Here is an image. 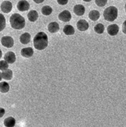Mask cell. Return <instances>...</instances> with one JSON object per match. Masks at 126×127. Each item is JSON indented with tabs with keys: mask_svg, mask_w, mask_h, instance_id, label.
I'll return each instance as SVG.
<instances>
[{
	"mask_svg": "<svg viewBox=\"0 0 126 127\" xmlns=\"http://www.w3.org/2000/svg\"><path fill=\"white\" fill-rule=\"evenodd\" d=\"M9 89H10V86L8 83H7L6 82H2L0 83V91L2 93H7V92H8Z\"/></svg>",
	"mask_w": 126,
	"mask_h": 127,
	"instance_id": "cell-20",
	"label": "cell"
},
{
	"mask_svg": "<svg viewBox=\"0 0 126 127\" xmlns=\"http://www.w3.org/2000/svg\"><path fill=\"white\" fill-rule=\"evenodd\" d=\"M31 39L30 34L29 33H24L23 34H21L20 37V41L21 43L23 44H27L30 43Z\"/></svg>",
	"mask_w": 126,
	"mask_h": 127,
	"instance_id": "cell-13",
	"label": "cell"
},
{
	"mask_svg": "<svg viewBox=\"0 0 126 127\" xmlns=\"http://www.w3.org/2000/svg\"><path fill=\"white\" fill-rule=\"evenodd\" d=\"M4 125L6 127H13L15 125V120L14 117H7L5 120H4Z\"/></svg>",
	"mask_w": 126,
	"mask_h": 127,
	"instance_id": "cell-19",
	"label": "cell"
},
{
	"mask_svg": "<svg viewBox=\"0 0 126 127\" xmlns=\"http://www.w3.org/2000/svg\"><path fill=\"white\" fill-rule=\"evenodd\" d=\"M57 2L61 5H65L68 2V0H57Z\"/></svg>",
	"mask_w": 126,
	"mask_h": 127,
	"instance_id": "cell-26",
	"label": "cell"
},
{
	"mask_svg": "<svg viewBox=\"0 0 126 127\" xmlns=\"http://www.w3.org/2000/svg\"><path fill=\"white\" fill-rule=\"evenodd\" d=\"M27 18H28L29 21H31V22L36 21L37 20V18H38L37 11H35V10H31L30 12L28 13V15H27Z\"/></svg>",
	"mask_w": 126,
	"mask_h": 127,
	"instance_id": "cell-15",
	"label": "cell"
},
{
	"mask_svg": "<svg viewBox=\"0 0 126 127\" xmlns=\"http://www.w3.org/2000/svg\"><path fill=\"white\" fill-rule=\"evenodd\" d=\"M4 60H5L8 64H12L16 60V56L13 52H8L4 56Z\"/></svg>",
	"mask_w": 126,
	"mask_h": 127,
	"instance_id": "cell-6",
	"label": "cell"
},
{
	"mask_svg": "<svg viewBox=\"0 0 126 127\" xmlns=\"http://www.w3.org/2000/svg\"><path fill=\"white\" fill-rule=\"evenodd\" d=\"M10 24L13 29L21 30L25 26V20L21 15L15 13L10 17Z\"/></svg>",
	"mask_w": 126,
	"mask_h": 127,
	"instance_id": "cell-2",
	"label": "cell"
},
{
	"mask_svg": "<svg viewBox=\"0 0 126 127\" xmlns=\"http://www.w3.org/2000/svg\"><path fill=\"white\" fill-rule=\"evenodd\" d=\"M74 12L77 16H81L85 12V8L82 5H76L74 7Z\"/></svg>",
	"mask_w": 126,
	"mask_h": 127,
	"instance_id": "cell-12",
	"label": "cell"
},
{
	"mask_svg": "<svg viewBox=\"0 0 126 127\" xmlns=\"http://www.w3.org/2000/svg\"><path fill=\"white\" fill-rule=\"evenodd\" d=\"M77 28L79 31H85L89 28V24L87 23V21L81 19L77 21Z\"/></svg>",
	"mask_w": 126,
	"mask_h": 127,
	"instance_id": "cell-8",
	"label": "cell"
},
{
	"mask_svg": "<svg viewBox=\"0 0 126 127\" xmlns=\"http://www.w3.org/2000/svg\"><path fill=\"white\" fill-rule=\"evenodd\" d=\"M21 54L23 57L25 58H30L33 55V50L31 47H27L22 49L21 51Z\"/></svg>",
	"mask_w": 126,
	"mask_h": 127,
	"instance_id": "cell-11",
	"label": "cell"
},
{
	"mask_svg": "<svg viewBox=\"0 0 126 127\" xmlns=\"http://www.w3.org/2000/svg\"><path fill=\"white\" fill-rule=\"evenodd\" d=\"M125 12H126V4H125Z\"/></svg>",
	"mask_w": 126,
	"mask_h": 127,
	"instance_id": "cell-33",
	"label": "cell"
},
{
	"mask_svg": "<svg viewBox=\"0 0 126 127\" xmlns=\"http://www.w3.org/2000/svg\"><path fill=\"white\" fill-rule=\"evenodd\" d=\"M8 68V63L5 60H2L0 61V70L5 71Z\"/></svg>",
	"mask_w": 126,
	"mask_h": 127,
	"instance_id": "cell-24",
	"label": "cell"
},
{
	"mask_svg": "<svg viewBox=\"0 0 126 127\" xmlns=\"http://www.w3.org/2000/svg\"><path fill=\"white\" fill-rule=\"evenodd\" d=\"M59 30V25L57 22H51L48 25V31L50 33H56Z\"/></svg>",
	"mask_w": 126,
	"mask_h": 127,
	"instance_id": "cell-14",
	"label": "cell"
},
{
	"mask_svg": "<svg viewBox=\"0 0 126 127\" xmlns=\"http://www.w3.org/2000/svg\"><path fill=\"white\" fill-rule=\"evenodd\" d=\"M12 9V3L9 1H4L1 4V10L4 13H9Z\"/></svg>",
	"mask_w": 126,
	"mask_h": 127,
	"instance_id": "cell-7",
	"label": "cell"
},
{
	"mask_svg": "<svg viewBox=\"0 0 126 127\" xmlns=\"http://www.w3.org/2000/svg\"><path fill=\"white\" fill-rule=\"evenodd\" d=\"M119 26L116 24H113L111 25H109L107 28V32L111 36H116L119 32Z\"/></svg>",
	"mask_w": 126,
	"mask_h": 127,
	"instance_id": "cell-10",
	"label": "cell"
},
{
	"mask_svg": "<svg viewBox=\"0 0 126 127\" xmlns=\"http://www.w3.org/2000/svg\"><path fill=\"white\" fill-rule=\"evenodd\" d=\"M103 17L107 21H113L118 17V9L115 6H109L105 9Z\"/></svg>",
	"mask_w": 126,
	"mask_h": 127,
	"instance_id": "cell-3",
	"label": "cell"
},
{
	"mask_svg": "<svg viewBox=\"0 0 126 127\" xmlns=\"http://www.w3.org/2000/svg\"><path fill=\"white\" fill-rule=\"evenodd\" d=\"M2 50H0V59L2 58Z\"/></svg>",
	"mask_w": 126,
	"mask_h": 127,
	"instance_id": "cell-30",
	"label": "cell"
},
{
	"mask_svg": "<svg viewBox=\"0 0 126 127\" xmlns=\"http://www.w3.org/2000/svg\"><path fill=\"white\" fill-rule=\"evenodd\" d=\"M95 2L99 7H103L107 3V0H95Z\"/></svg>",
	"mask_w": 126,
	"mask_h": 127,
	"instance_id": "cell-25",
	"label": "cell"
},
{
	"mask_svg": "<svg viewBox=\"0 0 126 127\" xmlns=\"http://www.w3.org/2000/svg\"><path fill=\"white\" fill-rule=\"evenodd\" d=\"M122 31H123L124 33L126 34V21H124L123 25H122Z\"/></svg>",
	"mask_w": 126,
	"mask_h": 127,
	"instance_id": "cell-28",
	"label": "cell"
},
{
	"mask_svg": "<svg viewBox=\"0 0 126 127\" xmlns=\"http://www.w3.org/2000/svg\"><path fill=\"white\" fill-rule=\"evenodd\" d=\"M5 25H6L5 18L2 14L0 13V31H2L5 28Z\"/></svg>",
	"mask_w": 126,
	"mask_h": 127,
	"instance_id": "cell-23",
	"label": "cell"
},
{
	"mask_svg": "<svg viewBox=\"0 0 126 127\" xmlns=\"http://www.w3.org/2000/svg\"><path fill=\"white\" fill-rule=\"evenodd\" d=\"M2 78L5 80H11L13 77V72L11 69L8 68V69H6V70L2 72Z\"/></svg>",
	"mask_w": 126,
	"mask_h": 127,
	"instance_id": "cell-17",
	"label": "cell"
},
{
	"mask_svg": "<svg viewBox=\"0 0 126 127\" xmlns=\"http://www.w3.org/2000/svg\"><path fill=\"white\" fill-rule=\"evenodd\" d=\"M33 1L34 2L37 3V4H40V3L43 2V1H44V0H33Z\"/></svg>",
	"mask_w": 126,
	"mask_h": 127,
	"instance_id": "cell-29",
	"label": "cell"
},
{
	"mask_svg": "<svg viewBox=\"0 0 126 127\" xmlns=\"http://www.w3.org/2000/svg\"><path fill=\"white\" fill-rule=\"evenodd\" d=\"M1 43L5 47L11 48L14 45V40L12 37H11L9 36H5L1 39Z\"/></svg>",
	"mask_w": 126,
	"mask_h": 127,
	"instance_id": "cell-4",
	"label": "cell"
},
{
	"mask_svg": "<svg viewBox=\"0 0 126 127\" xmlns=\"http://www.w3.org/2000/svg\"><path fill=\"white\" fill-rule=\"evenodd\" d=\"M17 8L21 11H25L30 8V4L26 0H22V1L18 2L17 5Z\"/></svg>",
	"mask_w": 126,
	"mask_h": 127,
	"instance_id": "cell-9",
	"label": "cell"
},
{
	"mask_svg": "<svg viewBox=\"0 0 126 127\" xmlns=\"http://www.w3.org/2000/svg\"><path fill=\"white\" fill-rule=\"evenodd\" d=\"M59 19L64 22H68L72 19V14L70 13L69 11L64 10L59 15Z\"/></svg>",
	"mask_w": 126,
	"mask_h": 127,
	"instance_id": "cell-5",
	"label": "cell"
},
{
	"mask_svg": "<svg viewBox=\"0 0 126 127\" xmlns=\"http://www.w3.org/2000/svg\"><path fill=\"white\" fill-rule=\"evenodd\" d=\"M33 46L37 50H43L48 46V37L44 32H39L33 38Z\"/></svg>",
	"mask_w": 126,
	"mask_h": 127,
	"instance_id": "cell-1",
	"label": "cell"
},
{
	"mask_svg": "<svg viewBox=\"0 0 126 127\" xmlns=\"http://www.w3.org/2000/svg\"><path fill=\"white\" fill-rule=\"evenodd\" d=\"M100 17V14L97 10H92L90 11L89 13V18L90 20H92L94 21H97Z\"/></svg>",
	"mask_w": 126,
	"mask_h": 127,
	"instance_id": "cell-16",
	"label": "cell"
},
{
	"mask_svg": "<svg viewBox=\"0 0 126 127\" xmlns=\"http://www.w3.org/2000/svg\"><path fill=\"white\" fill-rule=\"evenodd\" d=\"M2 73L0 72V81L2 80Z\"/></svg>",
	"mask_w": 126,
	"mask_h": 127,
	"instance_id": "cell-31",
	"label": "cell"
},
{
	"mask_svg": "<svg viewBox=\"0 0 126 127\" xmlns=\"http://www.w3.org/2000/svg\"><path fill=\"white\" fill-rule=\"evenodd\" d=\"M41 11H42L43 15L48 16V15H51V13L52 12V8L50 6H49V5H45V6H43L42 8Z\"/></svg>",
	"mask_w": 126,
	"mask_h": 127,
	"instance_id": "cell-21",
	"label": "cell"
},
{
	"mask_svg": "<svg viewBox=\"0 0 126 127\" xmlns=\"http://www.w3.org/2000/svg\"><path fill=\"white\" fill-rule=\"evenodd\" d=\"M84 2H90L91 0H83Z\"/></svg>",
	"mask_w": 126,
	"mask_h": 127,
	"instance_id": "cell-32",
	"label": "cell"
},
{
	"mask_svg": "<svg viewBox=\"0 0 126 127\" xmlns=\"http://www.w3.org/2000/svg\"><path fill=\"white\" fill-rule=\"evenodd\" d=\"M105 28L103 26V25L102 24H97L95 27H94V31H96V33H99V34H102L104 32Z\"/></svg>",
	"mask_w": 126,
	"mask_h": 127,
	"instance_id": "cell-22",
	"label": "cell"
},
{
	"mask_svg": "<svg viewBox=\"0 0 126 127\" xmlns=\"http://www.w3.org/2000/svg\"><path fill=\"white\" fill-rule=\"evenodd\" d=\"M5 110L3 108H2V107H0V118L2 117L4 115H5Z\"/></svg>",
	"mask_w": 126,
	"mask_h": 127,
	"instance_id": "cell-27",
	"label": "cell"
},
{
	"mask_svg": "<svg viewBox=\"0 0 126 127\" xmlns=\"http://www.w3.org/2000/svg\"><path fill=\"white\" fill-rule=\"evenodd\" d=\"M75 28L72 26V25H67L64 27L63 28V32L66 34V35H73L75 33Z\"/></svg>",
	"mask_w": 126,
	"mask_h": 127,
	"instance_id": "cell-18",
	"label": "cell"
}]
</instances>
